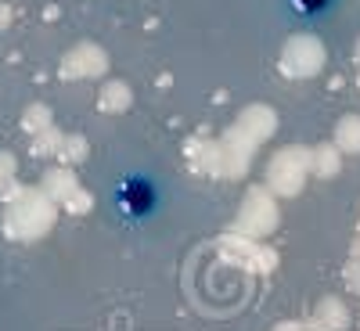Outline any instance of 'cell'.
I'll return each mask as SVG.
<instances>
[{"mask_svg":"<svg viewBox=\"0 0 360 331\" xmlns=\"http://www.w3.org/2000/svg\"><path fill=\"white\" fill-rule=\"evenodd\" d=\"M159 205V191L148 176H127L119 184V209H123L127 220H144L152 216Z\"/></svg>","mask_w":360,"mask_h":331,"instance_id":"obj_1","label":"cell"},{"mask_svg":"<svg viewBox=\"0 0 360 331\" xmlns=\"http://www.w3.org/2000/svg\"><path fill=\"white\" fill-rule=\"evenodd\" d=\"M292 4L303 11V15H324L328 8L335 4V0H292Z\"/></svg>","mask_w":360,"mask_h":331,"instance_id":"obj_2","label":"cell"}]
</instances>
